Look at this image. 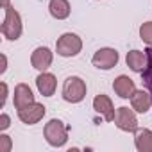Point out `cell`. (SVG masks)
Instances as JSON below:
<instances>
[{
	"mask_svg": "<svg viewBox=\"0 0 152 152\" xmlns=\"http://www.w3.org/2000/svg\"><path fill=\"white\" fill-rule=\"evenodd\" d=\"M86 91H88L86 83H84L81 77H77V75H72V77H68V79L63 83V91H61V95H63V99H64L66 102H70V104H79L81 100H84Z\"/></svg>",
	"mask_w": 152,
	"mask_h": 152,
	"instance_id": "6da1fadb",
	"label": "cell"
},
{
	"mask_svg": "<svg viewBox=\"0 0 152 152\" xmlns=\"http://www.w3.org/2000/svg\"><path fill=\"white\" fill-rule=\"evenodd\" d=\"M43 136L50 147H63L68 141V125H64L63 120L52 118L48 124H45Z\"/></svg>",
	"mask_w": 152,
	"mask_h": 152,
	"instance_id": "7a4b0ae2",
	"label": "cell"
},
{
	"mask_svg": "<svg viewBox=\"0 0 152 152\" xmlns=\"http://www.w3.org/2000/svg\"><path fill=\"white\" fill-rule=\"evenodd\" d=\"M6 16H4V22H2V34L4 38H7L9 41H16L20 36H22V31H23V25H22V16L20 13L15 9V7H6Z\"/></svg>",
	"mask_w": 152,
	"mask_h": 152,
	"instance_id": "3957f363",
	"label": "cell"
},
{
	"mask_svg": "<svg viewBox=\"0 0 152 152\" xmlns=\"http://www.w3.org/2000/svg\"><path fill=\"white\" fill-rule=\"evenodd\" d=\"M81 50H83V39L73 32H64L56 43V52L61 57H73Z\"/></svg>",
	"mask_w": 152,
	"mask_h": 152,
	"instance_id": "277c9868",
	"label": "cell"
},
{
	"mask_svg": "<svg viewBox=\"0 0 152 152\" xmlns=\"http://www.w3.org/2000/svg\"><path fill=\"white\" fill-rule=\"evenodd\" d=\"M91 63H93V66L99 68V70H111V68H115L116 63H118V52H116L115 48H109V47L99 48V50L93 54Z\"/></svg>",
	"mask_w": 152,
	"mask_h": 152,
	"instance_id": "5b68a950",
	"label": "cell"
},
{
	"mask_svg": "<svg viewBox=\"0 0 152 152\" xmlns=\"http://www.w3.org/2000/svg\"><path fill=\"white\" fill-rule=\"evenodd\" d=\"M115 124L124 132H136L138 131V118L134 115V109H129V107H124V106L116 109Z\"/></svg>",
	"mask_w": 152,
	"mask_h": 152,
	"instance_id": "8992f818",
	"label": "cell"
},
{
	"mask_svg": "<svg viewBox=\"0 0 152 152\" xmlns=\"http://www.w3.org/2000/svg\"><path fill=\"white\" fill-rule=\"evenodd\" d=\"M45 113H47V107H45L43 104L32 102V104H29V106L18 109V118H20L25 125H34V124H38V122L45 116Z\"/></svg>",
	"mask_w": 152,
	"mask_h": 152,
	"instance_id": "52a82bcc",
	"label": "cell"
},
{
	"mask_svg": "<svg viewBox=\"0 0 152 152\" xmlns=\"http://www.w3.org/2000/svg\"><path fill=\"white\" fill-rule=\"evenodd\" d=\"M52 59H54V54L48 47H38L31 56V64H32V68H36L39 72H47L52 64Z\"/></svg>",
	"mask_w": 152,
	"mask_h": 152,
	"instance_id": "ba28073f",
	"label": "cell"
},
{
	"mask_svg": "<svg viewBox=\"0 0 152 152\" xmlns=\"http://www.w3.org/2000/svg\"><path fill=\"white\" fill-rule=\"evenodd\" d=\"M93 109H95L99 115H102L106 122H115L116 111H115V106H113V102H111V99H109L107 95H104V93L97 95V97L93 99Z\"/></svg>",
	"mask_w": 152,
	"mask_h": 152,
	"instance_id": "9c48e42d",
	"label": "cell"
},
{
	"mask_svg": "<svg viewBox=\"0 0 152 152\" xmlns=\"http://www.w3.org/2000/svg\"><path fill=\"white\" fill-rule=\"evenodd\" d=\"M36 88L43 97H52L56 93V88H57L56 75L48 73V72H41L36 77Z\"/></svg>",
	"mask_w": 152,
	"mask_h": 152,
	"instance_id": "30bf717a",
	"label": "cell"
},
{
	"mask_svg": "<svg viewBox=\"0 0 152 152\" xmlns=\"http://www.w3.org/2000/svg\"><path fill=\"white\" fill-rule=\"evenodd\" d=\"M113 90L120 99H131L132 93L136 91V86H134V81L131 77H127V75H118L113 83Z\"/></svg>",
	"mask_w": 152,
	"mask_h": 152,
	"instance_id": "8fae6325",
	"label": "cell"
},
{
	"mask_svg": "<svg viewBox=\"0 0 152 152\" xmlns=\"http://www.w3.org/2000/svg\"><path fill=\"white\" fill-rule=\"evenodd\" d=\"M32 102H36V100H34V93L29 88V84H25V83L16 84V88H15V107L22 109Z\"/></svg>",
	"mask_w": 152,
	"mask_h": 152,
	"instance_id": "7c38bea8",
	"label": "cell"
},
{
	"mask_svg": "<svg viewBox=\"0 0 152 152\" xmlns=\"http://www.w3.org/2000/svg\"><path fill=\"white\" fill-rule=\"evenodd\" d=\"M131 106L136 113H147L152 106V95H148V91L145 90H136L131 97Z\"/></svg>",
	"mask_w": 152,
	"mask_h": 152,
	"instance_id": "4fadbf2b",
	"label": "cell"
},
{
	"mask_svg": "<svg viewBox=\"0 0 152 152\" xmlns=\"http://www.w3.org/2000/svg\"><path fill=\"white\" fill-rule=\"evenodd\" d=\"M125 63H127V66H129L132 72L141 73V72L147 68V63H148L147 52H141V50H131V52H127Z\"/></svg>",
	"mask_w": 152,
	"mask_h": 152,
	"instance_id": "5bb4252c",
	"label": "cell"
},
{
	"mask_svg": "<svg viewBox=\"0 0 152 152\" xmlns=\"http://www.w3.org/2000/svg\"><path fill=\"white\" fill-rule=\"evenodd\" d=\"M48 11L56 20H66L70 16V2L68 0H50L48 2Z\"/></svg>",
	"mask_w": 152,
	"mask_h": 152,
	"instance_id": "9a60e30c",
	"label": "cell"
},
{
	"mask_svg": "<svg viewBox=\"0 0 152 152\" xmlns=\"http://www.w3.org/2000/svg\"><path fill=\"white\" fill-rule=\"evenodd\" d=\"M134 145L140 152H152V131L150 129H141L136 131Z\"/></svg>",
	"mask_w": 152,
	"mask_h": 152,
	"instance_id": "2e32d148",
	"label": "cell"
},
{
	"mask_svg": "<svg viewBox=\"0 0 152 152\" xmlns=\"http://www.w3.org/2000/svg\"><path fill=\"white\" fill-rule=\"evenodd\" d=\"M145 52H147L148 63H147V68L141 72V79H143V84H145V88L152 91V47H148Z\"/></svg>",
	"mask_w": 152,
	"mask_h": 152,
	"instance_id": "e0dca14e",
	"label": "cell"
},
{
	"mask_svg": "<svg viewBox=\"0 0 152 152\" xmlns=\"http://www.w3.org/2000/svg\"><path fill=\"white\" fill-rule=\"evenodd\" d=\"M140 38H141L148 47H152V22L141 23V27H140Z\"/></svg>",
	"mask_w": 152,
	"mask_h": 152,
	"instance_id": "ac0fdd59",
	"label": "cell"
},
{
	"mask_svg": "<svg viewBox=\"0 0 152 152\" xmlns=\"http://www.w3.org/2000/svg\"><path fill=\"white\" fill-rule=\"evenodd\" d=\"M13 141L7 134H0V152H11Z\"/></svg>",
	"mask_w": 152,
	"mask_h": 152,
	"instance_id": "d6986e66",
	"label": "cell"
},
{
	"mask_svg": "<svg viewBox=\"0 0 152 152\" xmlns=\"http://www.w3.org/2000/svg\"><path fill=\"white\" fill-rule=\"evenodd\" d=\"M9 125H11V118H9V115L2 113V115H0V131L9 129Z\"/></svg>",
	"mask_w": 152,
	"mask_h": 152,
	"instance_id": "ffe728a7",
	"label": "cell"
},
{
	"mask_svg": "<svg viewBox=\"0 0 152 152\" xmlns=\"http://www.w3.org/2000/svg\"><path fill=\"white\" fill-rule=\"evenodd\" d=\"M0 88H2V100H0V107H4L6 99H7V84H6V83H2V84H0Z\"/></svg>",
	"mask_w": 152,
	"mask_h": 152,
	"instance_id": "44dd1931",
	"label": "cell"
},
{
	"mask_svg": "<svg viewBox=\"0 0 152 152\" xmlns=\"http://www.w3.org/2000/svg\"><path fill=\"white\" fill-rule=\"evenodd\" d=\"M0 59H2V68H0V73H4L7 70V57L2 54V56H0Z\"/></svg>",
	"mask_w": 152,
	"mask_h": 152,
	"instance_id": "7402d4cb",
	"label": "cell"
},
{
	"mask_svg": "<svg viewBox=\"0 0 152 152\" xmlns=\"http://www.w3.org/2000/svg\"><path fill=\"white\" fill-rule=\"evenodd\" d=\"M0 6H2L4 9H6V7H9V0H2V2H0Z\"/></svg>",
	"mask_w": 152,
	"mask_h": 152,
	"instance_id": "603a6c76",
	"label": "cell"
}]
</instances>
